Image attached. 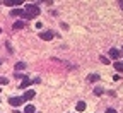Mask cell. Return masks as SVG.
I'll return each mask as SVG.
<instances>
[{
    "label": "cell",
    "instance_id": "11",
    "mask_svg": "<svg viewBox=\"0 0 123 113\" xmlns=\"http://www.w3.org/2000/svg\"><path fill=\"white\" fill-rule=\"evenodd\" d=\"M84 110H86V103L79 101V103H77V111H84Z\"/></svg>",
    "mask_w": 123,
    "mask_h": 113
},
{
    "label": "cell",
    "instance_id": "12",
    "mask_svg": "<svg viewBox=\"0 0 123 113\" xmlns=\"http://www.w3.org/2000/svg\"><path fill=\"white\" fill-rule=\"evenodd\" d=\"M115 69L118 72H123V62H115Z\"/></svg>",
    "mask_w": 123,
    "mask_h": 113
},
{
    "label": "cell",
    "instance_id": "16",
    "mask_svg": "<svg viewBox=\"0 0 123 113\" xmlns=\"http://www.w3.org/2000/svg\"><path fill=\"white\" fill-rule=\"evenodd\" d=\"M94 94H96V96H101V94H103V89H101V87H96V89H94Z\"/></svg>",
    "mask_w": 123,
    "mask_h": 113
},
{
    "label": "cell",
    "instance_id": "20",
    "mask_svg": "<svg viewBox=\"0 0 123 113\" xmlns=\"http://www.w3.org/2000/svg\"><path fill=\"white\" fill-rule=\"evenodd\" d=\"M14 113H22V111H19V110H15V111H14Z\"/></svg>",
    "mask_w": 123,
    "mask_h": 113
},
{
    "label": "cell",
    "instance_id": "19",
    "mask_svg": "<svg viewBox=\"0 0 123 113\" xmlns=\"http://www.w3.org/2000/svg\"><path fill=\"white\" fill-rule=\"evenodd\" d=\"M120 7H121V9H123V0H121V2H120Z\"/></svg>",
    "mask_w": 123,
    "mask_h": 113
},
{
    "label": "cell",
    "instance_id": "6",
    "mask_svg": "<svg viewBox=\"0 0 123 113\" xmlns=\"http://www.w3.org/2000/svg\"><path fill=\"white\" fill-rule=\"evenodd\" d=\"M33 98H34V91H26L24 96H22L24 101H29V100H33Z\"/></svg>",
    "mask_w": 123,
    "mask_h": 113
},
{
    "label": "cell",
    "instance_id": "3",
    "mask_svg": "<svg viewBox=\"0 0 123 113\" xmlns=\"http://www.w3.org/2000/svg\"><path fill=\"white\" fill-rule=\"evenodd\" d=\"M53 36H55L53 31H43V33H39V38L43 41H50V40H53Z\"/></svg>",
    "mask_w": 123,
    "mask_h": 113
},
{
    "label": "cell",
    "instance_id": "18",
    "mask_svg": "<svg viewBox=\"0 0 123 113\" xmlns=\"http://www.w3.org/2000/svg\"><path fill=\"white\" fill-rule=\"evenodd\" d=\"M101 62H103V63H108V62H110V60H108L106 57H101Z\"/></svg>",
    "mask_w": 123,
    "mask_h": 113
},
{
    "label": "cell",
    "instance_id": "17",
    "mask_svg": "<svg viewBox=\"0 0 123 113\" xmlns=\"http://www.w3.org/2000/svg\"><path fill=\"white\" fill-rule=\"evenodd\" d=\"M106 113H116V110H115V108H108Z\"/></svg>",
    "mask_w": 123,
    "mask_h": 113
},
{
    "label": "cell",
    "instance_id": "21",
    "mask_svg": "<svg viewBox=\"0 0 123 113\" xmlns=\"http://www.w3.org/2000/svg\"><path fill=\"white\" fill-rule=\"evenodd\" d=\"M0 65H2V60H0Z\"/></svg>",
    "mask_w": 123,
    "mask_h": 113
},
{
    "label": "cell",
    "instance_id": "4",
    "mask_svg": "<svg viewBox=\"0 0 123 113\" xmlns=\"http://www.w3.org/2000/svg\"><path fill=\"white\" fill-rule=\"evenodd\" d=\"M110 57H111L113 60L118 62V58H120V50H116V48H111V50H110Z\"/></svg>",
    "mask_w": 123,
    "mask_h": 113
},
{
    "label": "cell",
    "instance_id": "1",
    "mask_svg": "<svg viewBox=\"0 0 123 113\" xmlns=\"http://www.w3.org/2000/svg\"><path fill=\"white\" fill-rule=\"evenodd\" d=\"M38 14H39V7H38V5L27 4L26 9H24V15H22V17H24V19H33V17H36Z\"/></svg>",
    "mask_w": 123,
    "mask_h": 113
},
{
    "label": "cell",
    "instance_id": "7",
    "mask_svg": "<svg viewBox=\"0 0 123 113\" xmlns=\"http://www.w3.org/2000/svg\"><path fill=\"white\" fill-rule=\"evenodd\" d=\"M10 15H14V17H17V15H24V9H14L12 12H10Z\"/></svg>",
    "mask_w": 123,
    "mask_h": 113
},
{
    "label": "cell",
    "instance_id": "14",
    "mask_svg": "<svg viewBox=\"0 0 123 113\" xmlns=\"http://www.w3.org/2000/svg\"><path fill=\"white\" fill-rule=\"evenodd\" d=\"M22 69H26V63H22V62L15 63V70H22Z\"/></svg>",
    "mask_w": 123,
    "mask_h": 113
},
{
    "label": "cell",
    "instance_id": "10",
    "mask_svg": "<svg viewBox=\"0 0 123 113\" xmlns=\"http://www.w3.org/2000/svg\"><path fill=\"white\" fill-rule=\"evenodd\" d=\"M87 79H89V82H96V80H99V75L98 74H91Z\"/></svg>",
    "mask_w": 123,
    "mask_h": 113
},
{
    "label": "cell",
    "instance_id": "2",
    "mask_svg": "<svg viewBox=\"0 0 123 113\" xmlns=\"http://www.w3.org/2000/svg\"><path fill=\"white\" fill-rule=\"evenodd\" d=\"M22 103H24V100H22V98H17V96H12V98H9V105H12L14 108L21 106Z\"/></svg>",
    "mask_w": 123,
    "mask_h": 113
},
{
    "label": "cell",
    "instance_id": "5",
    "mask_svg": "<svg viewBox=\"0 0 123 113\" xmlns=\"http://www.w3.org/2000/svg\"><path fill=\"white\" fill-rule=\"evenodd\" d=\"M31 82H33V79H29V77H24L22 80H21V89H26Z\"/></svg>",
    "mask_w": 123,
    "mask_h": 113
},
{
    "label": "cell",
    "instance_id": "8",
    "mask_svg": "<svg viewBox=\"0 0 123 113\" xmlns=\"http://www.w3.org/2000/svg\"><path fill=\"white\" fill-rule=\"evenodd\" d=\"M5 5L7 7H14V5H21V2H19V0H7Z\"/></svg>",
    "mask_w": 123,
    "mask_h": 113
},
{
    "label": "cell",
    "instance_id": "13",
    "mask_svg": "<svg viewBox=\"0 0 123 113\" xmlns=\"http://www.w3.org/2000/svg\"><path fill=\"white\" fill-rule=\"evenodd\" d=\"M22 27H24V22L22 21H17V22L14 24V29H22Z\"/></svg>",
    "mask_w": 123,
    "mask_h": 113
},
{
    "label": "cell",
    "instance_id": "15",
    "mask_svg": "<svg viewBox=\"0 0 123 113\" xmlns=\"http://www.w3.org/2000/svg\"><path fill=\"white\" fill-rule=\"evenodd\" d=\"M5 84H9V79L7 77H0V86H5Z\"/></svg>",
    "mask_w": 123,
    "mask_h": 113
},
{
    "label": "cell",
    "instance_id": "22",
    "mask_svg": "<svg viewBox=\"0 0 123 113\" xmlns=\"http://www.w3.org/2000/svg\"><path fill=\"white\" fill-rule=\"evenodd\" d=\"M0 93H2V89H0Z\"/></svg>",
    "mask_w": 123,
    "mask_h": 113
},
{
    "label": "cell",
    "instance_id": "9",
    "mask_svg": "<svg viewBox=\"0 0 123 113\" xmlns=\"http://www.w3.org/2000/svg\"><path fill=\"white\" fill-rule=\"evenodd\" d=\"M24 113H36V110H34V106H33V105H26Z\"/></svg>",
    "mask_w": 123,
    "mask_h": 113
}]
</instances>
